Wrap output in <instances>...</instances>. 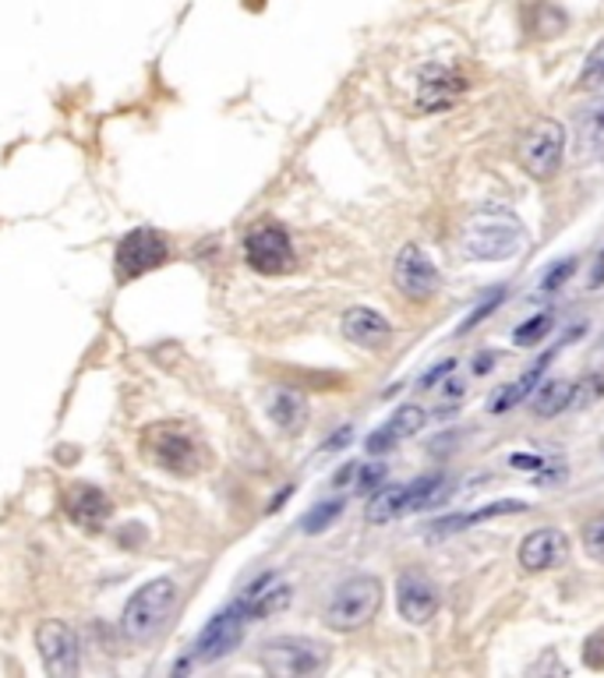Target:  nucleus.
<instances>
[{
  "instance_id": "nucleus-1",
  "label": "nucleus",
  "mask_w": 604,
  "mask_h": 678,
  "mask_svg": "<svg viewBox=\"0 0 604 678\" xmlns=\"http://www.w3.org/2000/svg\"><path fill=\"white\" fill-rule=\"evenodd\" d=\"M460 248L474 262H506L526 248V230L506 209H481L460 226Z\"/></svg>"
},
{
  "instance_id": "nucleus-2",
  "label": "nucleus",
  "mask_w": 604,
  "mask_h": 678,
  "mask_svg": "<svg viewBox=\"0 0 604 678\" xmlns=\"http://www.w3.org/2000/svg\"><path fill=\"white\" fill-rule=\"evenodd\" d=\"M177 597H180V591L170 576H156V580L142 583L125 605V615H120V632H125V640L139 643V646L153 643L166 629V622L174 619Z\"/></svg>"
},
{
  "instance_id": "nucleus-3",
  "label": "nucleus",
  "mask_w": 604,
  "mask_h": 678,
  "mask_svg": "<svg viewBox=\"0 0 604 678\" xmlns=\"http://www.w3.org/2000/svg\"><path fill=\"white\" fill-rule=\"evenodd\" d=\"M379 608H382V580L351 576L329 594L322 619L336 632H357L379 615Z\"/></svg>"
},
{
  "instance_id": "nucleus-4",
  "label": "nucleus",
  "mask_w": 604,
  "mask_h": 678,
  "mask_svg": "<svg viewBox=\"0 0 604 678\" xmlns=\"http://www.w3.org/2000/svg\"><path fill=\"white\" fill-rule=\"evenodd\" d=\"M251 611L245 605V597H237L230 608H223L220 615L209 619V626L194 637V643L188 646V657L180 668H191V665H213V661L226 657L230 651H237V643L245 640V632L251 626Z\"/></svg>"
},
{
  "instance_id": "nucleus-5",
  "label": "nucleus",
  "mask_w": 604,
  "mask_h": 678,
  "mask_svg": "<svg viewBox=\"0 0 604 678\" xmlns=\"http://www.w3.org/2000/svg\"><path fill=\"white\" fill-rule=\"evenodd\" d=\"M259 665L276 678H308L329 665V646L308 637H273L262 643Z\"/></svg>"
},
{
  "instance_id": "nucleus-6",
  "label": "nucleus",
  "mask_w": 604,
  "mask_h": 678,
  "mask_svg": "<svg viewBox=\"0 0 604 678\" xmlns=\"http://www.w3.org/2000/svg\"><path fill=\"white\" fill-rule=\"evenodd\" d=\"M142 449L156 466H163L166 474H177V477H191L205 466L202 445L194 442V435H188L185 428H177V425L149 428L145 439H142Z\"/></svg>"
},
{
  "instance_id": "nucleus-7",
  "label": "nucleus",
  "mask_w": 604,
  "mask_h": 678,
  "mask_svg": "<svg viewBox=\"0 0 604 678\" xmlns=\"http://www.w3.org/2000/svg\"><path fill=\"white\" fill-rule=\"evenodd\" d=\"M439 499H442V477H421L414 485H386L371 495L365 516L368 523H389L406 516V512L431 509Z\"/></svg>"
},
{
  "instance_id": "nucleus-8",
  "label": "nucleus",
  "mask_w": 604,
  "mask_h": 678,
  "mask_svg": "<svg viewBox=\"0 0 604 678\" xmlns=\"http://www.w3.org/2000/svg\"><path fill=\"white\" fill-rule=\"evenodd\" d=\"M562 156H566V128L552 117L534 120L520 139V163L537 180L555 177L558 167H562Z\"/></svg>"
},
{
  "instance_id": "nucleus-9",
  "label": "nucleus",
  "mask_w": 604,
  "mask_h": 678,
  "mask_svg": "<svg viewBox=\"0 0 604 678\" xmlns=\"http://www.w3.org/2000/svg\"><path fill=\"white\" fill-rule=\"evenodd\" d=\"M245 259L254 273L262 276H283L291 273L297 254H294V245H291V234L283 230L276 223H262L254 226V230L245 237Z\"/></svg>"
},
{
  "instance_id": "nucleus-10",
  "label": "nucleus",
  "mask_w": 604,
  "mask_h": 678,
  "mask_svg": "<svg viewBox=\"0 0 604 678\" xmlns=\"http://www.w3.org/2000/svg\"><path fill=\"white\" fill-rule=\"evenodd\" d=\"M36 651L43 657V668L54 678H74L82 671V646L74 629L60 619H47L36 629Z\"/></svg>"
},
{
  "instance_id": "nucleus-11",
  "label": "nucleus",
  "mask_w": 604,
  "mask_h": 678,
  "mask_svg": "<svg viewBox=\"0 0 604 678\" xmlns=\"http://www.w3.org/2000/svg\"><path fill=\"white\" fill-rule=\"evenodd\" d=\"M166 259H170V245H166V237L159 230H131L125 240L117 245V276L120 279H139L145 273H153L159 269Z\"/></svg>"
},
{
  "instance_id": "nucleus-12",
  "label": "nucleus",
  "mask_w": 604,
  "mask_h": 678,
  "mask_svg": "<svg viewBox=\"0 0 604 678\" xmlns=\"http://www.w3.org/2000/svg\"><path fill=\"white\" fill-rule=\"evenodd\" d=\"M392 283H396V290L406 300L421 305V300L439 294L442 273L435 269V262L417 245H403L400 254H396V262H392Z\"/></svg>"
},
{
  "instance_id": "nucleus-13",
  "label": "nucleus",
  "mask_w": 604,
  "mask_h": 678,
  "mask_svg": "<svg viewBox=\"0 0 604 678\" xmlns=\"http://www.w3.org/2000/svg\"><path fill=\"white\" fill-rule=\"evenodd\" d=\"M439 586H435L425 572H403L396 583V605L400 615L411 626H428L439 611Z\"/></svg>"
},
{
  "instance_id": "nucleus-14",
  "label": "nucleus",
  "mask_w": 604,
  "mask_h": 678,
  "mask_svg": "<svg viewBox=\"0 0 604 678\" xmlns=\"http://www.w3.org/2000/svg\"><path fill=\"white\" fill-rule=\"evenodd\" d=\"M566 559H569V540L555 526H541V531L526 534L520 545V566L526 572H548L566 566Z\"/></svg>"
},
{
  "instance_id": "nucleus-15",
  "label": "nucleus",
  "mask_w": 604,
  "mask_h": 678,
  "mask_svg": "<svg viewBox=\"0 0 604 678\" xmlns=\"http://www.w3.org/2000/svg\"><path fill=\"white\" fill-rule=\"evenodd\" d=\"M466 93V79L460 68H428L417 85V110L435 114L452 107Z\"/></svg>"
},
{
  "instance_id": "nucleus-16",
  "label": "nucleus",
  "mask_w": 604,
  "mask_h": 678,
  "mask_svg": "<svg viewBox=\"0 0 604 678\" xmlns=\"http://www.w3.org/2000/svg\"><path fill=\"white\" fill-rule=\"evenodd\" d=\"M421 428H425V411H421V406H414V403H406V406H400V411L386 420L379 431L368 435V452H371V456L392 452L403 439H411V435H417Z\"/></svg>"
},
{
  "instance_id": "nucleus-17",
  "label": "nucleus",
  "mask_w": 604,
  "mask_h": 678,
  "mask_svg": "<svg viewBox=\"0 0 604 678\" xmlns=\"http://www.w3.org/2000/svg\"><path fill=\"white\" fill-rule=\"evenodd\" d=\"M343 336L365 350H382L392 340V325L371 308H351L343 314Z\"/></svg>"
},
{
  "instance_id": "nucleus-18",
  "label": "nucleus",
  "mask_w": 604,
  "mask_h": 678,
  "mask_svg": "<svg viewBox=\"0 0 604 678\" xmlns=\"http://www.w3.org/2000/svg\"><path fill=\"white\" fill-rule=\"evenodd\" d=\"M572 131H577V148L583 159H604V96L577 110Z\"/></svg>"
},
{
  "instance_id": "nucleus-19",
  "label": "nucleus",
  "mask_w": 604,
  "mask_h": 678,
  "mask_svg": "<svg viewBox=\"0 0 604 678\" xmlns=\"http://www.w3.org/2000/svg\"><path fill=\"white\" fill-rule=\"evenodd\" d=\"M240 597H245L251 619H265V615H276L291 605V586L280 583L276 572H265V576L254 580Z\"/></svg>"
},
{
  "instance_id": "nucleus-20",
  "label": "nucleus",
  "mask_w": 604,
  "mask_h": 678,
  "mask_svg": "<svg viewBox=\"0 0 604 678\" xmlns=\"http://www.w3.org/2000/svg\"><path fill=\"white\" fill-rule=\"evenodd\" d=\"M64 509H68V516L74 523L85 526V531H99V526L107 523V516H110V499L93 485H79L68 495Z\"/></svg>"
},
{
  "instance_id": "nucleus-21",
  "label": "nucleus",
  "mask_w": 604,
  "mask_h": 678,
  "mask_svg": "<svg viewBox=\"0 0 604 678\" xmlns=\"http://www.w3.org/2000/svg\"><path fill=\"white\" fill-rule=\"evenodd\" d=\"M265 411H269V420L280 425L283 431H300L308 420V400L305 393H297V389H273L265 400Z\"/></svg>"
},
{
  "instance_id": "nucleus-22",
  "label": "nucleus",
  "mask_w": 604,
  "mask_h": 678,
  "mask_svg": "<svg viewBox=\"0 0 604 678\" xmlns=\"http://www.w3.org/2000/svg\"><path fill=\"white\" fill-rule=\"evenodd\" d=\"M526 509H531V505L517 502V499L488 502V505H481L474 512H463V516H446L439 523H431V534L435 537H449V534H457V531H466V526H474V523H485V520H495V516H512V512H526Z\"/></svg>"
},
{
  "instance_id": "nucleus-23",
  "label": "nucleus",
  "mask_w": 604,
  "mask_h": 678,
  "mask_svg": "<svg viewBox=\"0 0 604 678\" xmlns=\"http://www.w3.org/2000/svg\"><path fill=\"white\" fill-rule=\"evenodd\" d=\"M548 360H552V354H545L541 360H534V365L526 368L523 379H517L512 385H506L502 393H498V396L488 403V411H498V414H502V411H509V406L523 403L526 396H534V389H537V382H541V374H545V365H548Z\"/></svg>"
},
{
  "instance_id": "nucleus-24",
  "label": "nucleus",
  "mask_w": 604,
  "mask_h": 678,
  "mask_svg": "<svg viewBox=\"0 0 604 678\" xmlns=\"http://www.w3.org/2000/svg\"><path fill=\"white\" fill-rule=\"evenodd\" d=\"M572 382H566V379H552V382H545V385H537V393H534V400H531V406H534V414L537 417H555V414H562L566 406H572Z\"/></svg>"
},
{
  "instance_id": "nucleus-25",
  "label": "nucleus",
  "mask_w": 604,
  "mask_h": 678,
  "mask_svg": "<svg viewBox=\"0 0 604 678\" xmlns=\"http://www.w3.org/2000/svg\"><path fill=\"white\" fill-rule=\"evenodd\" d=\"M552 325H555V314L541 311V314H534V319H526L523 325H517L512 340H517V346H534V343H541L552 333Z\"/></svg>"
},
{
  "instance_id": "nucleus-26",
  "label": "nucleus",
  "mask_w": 604,
  "mask_h": 678,
  "mask_svg": "<svg viewBox=\"0 0 604 678\" xmlns=\"http://www.w3.org/2000/svg\"><path fill=\"white\" fill-rule=\"evenodd\" d=\"M340 516H343V502L340 499L322 502V505H315L305 520H300V531H305V534H322L325 526H332Z\"/></svg>"
},
{
  "instance_id": "nucleus-27",
  "label": "nucleus",
  "mask_w": 604,
  "mask_h": 678,
  "mask_svg": "<svg viewBox=\"0 0 604 678\" xmlns=\"http://www.w3.org/2000/svg\"><path fill=\"white\" fill-rule=\"evenodd\" d=\"M580 88H587V93L604 88V43H597V47L591 50V57H587V64L580 71Z\"/></svg>"
},
{
  "instance_id": "nucleus-28",
  "label": "nucleus",
  "mask_w": 604,
  "mask_h": 678,
  "mask_svg": "<svg viewBox=\"0 0 604 678\" xmlns=\"http://www.w3.org/2000/svg\"><path fill=\"white\" fill-rule=\"evenodd\" d=\"M583 551L604 566V512L583 523Z\"/></svg>"
},
{
  "instance_id": "nucleus-29",
  "label": "nucleus",
  "mask_w": 604,
  "mask_h": 678,
  "mask_svg": "<svg viewBox=\"0 0 604 678\" xmlns=\"http://www.w3.org/2000/svg\"><path fill=\"white\" fill-rule=\"evenodd\" d=\"M597 400H604V368L591 371L572 389V403H597Z\"/></svg>"
},
{
  "instance_id": "nucleus-30",
  "label": "nucleus",
  "mask_w": 604,
  "mask_h": 678,
  "mask_svg": "<svg viewBox=\"0 0 604 678\" xmlns=\"http://www.w3.org/2000/svg\"><path fill=\"white\" fill-rule=\"evenodd\" d=\"M572 273H577V259H566V262L552 265L545 273V279H541V290H558V286H562Z\"/></svg>"
},
{
  "instance_id": "nucleus-31",
  "label": "nucleus",
  "mask_w": 604,
  "mask_h": 678,
  "mask_svg": "<svg viewBox=\"0 0 604 678\" xmlns=\"http://www.w3.org/2000/svg\"><path fill=\"white\" fill-rule=\"evenodd\" d=\"M382 480H386V463H368V466H357V491L382 488Z\"/></svg>"
},
{
  "instance_id": "nucleus-32",
  "label": "nucleus",
  "mask_w": 604,
  "mask_h": 678,
  "mask_svg": "<svg viewBox=\"0 0 604 678\" xmlns=\"http://www.w3.org/2000/svg\"><path fill=\"white\" fill-rule=\"evenodd\" d=\"M583 661H587V668L604 671V629H597L594 637L583 643Z\"/></svg>"
},
{
  "instance_id": "nucleus-33",
  "label": "nucleus",
  "mask_w": 604,
  "mask_h": 678,
  "mask_svg": "<svg viewBox=\"0 0 604 678\" xmlns=\"http://www.w3.org/2000/svg\"><path fill=\"white\" fill-rule=\"evenodd\" d=\"M498 300H502V294H495L492 300H485V305H481V308H477V311L471 314V319H466V322L460 325V333H466V329H474V325H477L481 319H488V314H492V308L498 305Z\"/></svg>"
},
{
  "instance_id": "nucleus-34",
  "label": "nucleus",
  "mask_w": 604,
  "mask_h": 678,
  "mask_svg": "<svg viewBox=\"0 0 604 678\" xmlns=\"http://www.w3.org/2000/svg\"><path fill=\"white\" fill-rule=\"evenodd\" d=\"M452 368H457V360H442V365L435 368V371L428 374V379H425V385H431L435 379H446V374H452Z\"/></svg>"
},
{
  "instance_id": "nucleus-35",
  "label": "nucleus",
  "mask_w": 604,
  "mask_h": 678,
  "mask_svg": "<svg viewBox=\"0 0 604 678\" xmlns=\"http://www.w3.org/2000/svg\"><path fill=\"white\" fill-rule=\"evenodd\" d=\"M604 283V251L597 254V265H594V273H591V286H601Z\"/></svg>"
},
{
  "instance_id": "nucleus-36",
  "label": "nucleus",
  "mask_w": 604,
  "mask_h": 678,
  "mask_svg": "<svg viewBox=\"0 0 604 678\" xmlns=\"http://www.w3.org/2000/svg\"><path fill=\"white\" fill-rule=\"evenodd\" d=\"M463 389H466L463 382H449V385L442 389V396H446V400H460V393H463Z\"/></svg>"
},
{
  "instance_id": "nucleus-37",
  "label": "nucleus",
  "mask_w": 604,
  "mask_h": 678,
  "mask_svg": "<svg viewBox=\"0 0 604 678\" xmlns=\"http://www.w3.org/2000/svg\"><path fill=\"white\" fill-rule=\"evenodd\" d=\"M512 466H523V471H534V466H541V460H534V456H512Z\"/></svg>"
}]
</instances>
